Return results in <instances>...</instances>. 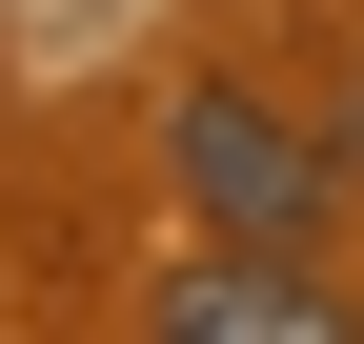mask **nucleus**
<instances>
[{
  "mask_svg": "<svg viewBox=\"0 0 364 344\" xmlns=\"http://www.w3.org/2000/svg\"><path fill=\"white\" fill-rule=\"evenodd\" d=\"M142 324H162V344H344V284L223 223L203 264H162V284H142Z\"/></svg>",
  "mask_w": 364,
  "mask_h": 344,
  "instance_id": "obj_2",
  "label": "nucleus"
},
{
  "mask_svg": "<svg viewBox=\"0 0 364 344\" xmlns=\"http://www.w3.org/2000/svg\"><path fill=\"white\" fill-rule=\"evenodd\" d=\"M344 162H364V81H344Z\"/></svg>",
  "mask_w": 364,
  "mask_h": 344,
  "instance_id": "obj_3",
  "label": "nucleus"
},
{
  "mask_svg": "<svg viewBox=\"0 0 364 344\" xmlns=\"http://www.w3.org/2000/svg\"><path fill=\"white\" fill-rule=\"evenodd\" d=\"M162 162H182V203L203 223H243V243H324L344 223V122H304V102H263V81H182L162 102Z\"/></svg>",
  "mask_w": 364,
  "mask_h": 344,
  "instance_id": "obj_1",
  "label": "nucleus"
}]
</instances>
